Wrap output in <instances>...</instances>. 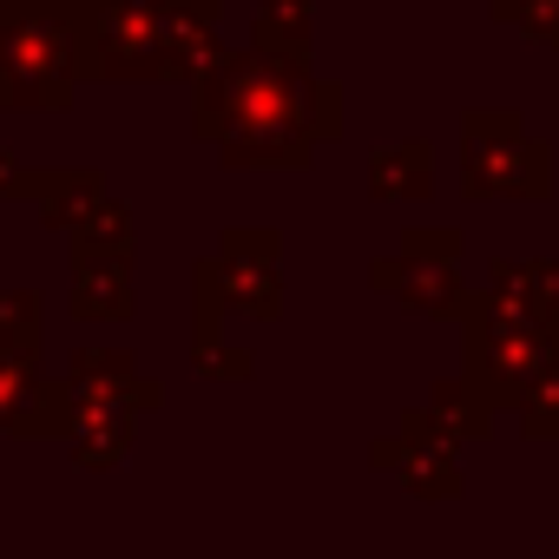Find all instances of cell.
Returning a JSON list of instances; mask_svg holds the SVG:
<instances>
[{
  "instance_id": "cell-1",
  "label": "cell",
  "mask_w": 559,
  "mask_h": 559,
  "mask_svg": "<svg viewBox=\"0 0 559 559\" xmlns=\"http://www.w3.org/2000/svg\"><path fill=\"white\" fill-rule=\"evenodd\" d=\"M191 126L217 145L230 171H290L310 165L317 139L336 132V86L310 80L290 53H217L211 73L191 80Z\"/></svg>"
},
{
  "instance_id": "cell-2",
  "label": "cell",
  "mask_w": 559,
  "mask_h": 559,
  "mask_svg": "<svg viewBox=\"0 0 559 559\" xmlns=\"http://www.w3.org/2000/svg\"><path fill=\"white\" fill-rule=\"evenodd\" d=\"M80 80V0H0V112H67Z\"/></svg>"
},
{
  "instance_id": "cell-3",
  "label": "cell",
  "mask_w": 559,
  "mask_h": 559,
  "mask_svg": "<svg viewBox=\"0 0 559 559\" xmlns=\"http://www.w3.org/2000/svg\"><path fill=\"white\" fill-rule=\"evenodd\" d=\"M86 80H171V0H80Z\"/></svg>"
},
{
  "instance_id": "cell-4",
  "label": "cell",
  "mask_w": 559,
  "mask_h": 559,
  "mask_svg": "<svg viewBox=\"0 0 559 559\" xmlns=\"http://www.w3.org/2000/svg\"><path fill=\"white\" fill-rule=\"evenodd\" d=\"M198 290H211L224 310H250V317L270 323L276 310H284L276 304V230H263V224L224 230L217 257L198 263Z\"/></svg>"
},
{
  "instance_id": "cell-5",
  "label": "cell",
  "mask_w": 559,
  "mask_h": 559,
  "mask_svg": "<svg viewBox=\"0 0 559 559\" xmlns=\"http://www.w3.org/2000/svg\"><path fill=\"white\" fill-rule=\"evenodd\" d=\"M546 185V152L520 139L513 112H474L467 119V191L474 198H539Z\"/></svg>"
},
{
  "instance_id": "cell-6",
  "label": "cell",
  "mask_w": 559,
  "mask_h": 559,
  "mask_svg": "<svg viewBox=\"0 0 559 559\" xmlns=\"http://www.w3.org/2000/svg\"><path fill=\"white\" fill-rule=\"evenodd\" d=\"M67 428H73L67 376H47L40 356L0 349V435H14V441H67Z\"/></svg>"
},
{
  "instance_id": "cell-7",
  "label": "cell",
  "mask_w": 559,
  "mask_h": 559,
  "mask_svg": "<svg viewBox=\"0 0 559 559\" xmlns=\"http://www.w3.org/2000/svg\"><path fill=\"white\" fill-rule=\"evenodd\" d=\"M67 389H73V421L80 415H152L165 402V389L139 376L132 356L119 349H80L67 369Z\"/></svg>"
},
{
  "instance_id": "cell-8",
  "label": "cell",
  "mask_w": 559,
  "mask_h": 559,
  "mask_svg": "<svg viewBox=\"0 0 559 559\" xmlns=\"http://www.w3.org/2000/svg\"><path fill=\"white\" fill-rule=\"evenodd\" d=\"M73 317L80 323L132 317V250H73Z\"/></svg>"
},
{
  "instance_id": "cell-9",
  "label": "cell",
  "mask_w": 559,
  "mask_h": 559,
  "mask_svg": "<svg viewBox=\"0 0 559 559\" xmlns=\"http://www.w3.org/2000/svg\"><path fill=\"white\" fill-rule=\"evenodd\" d=\"M132 421H139V415H80V421L67 428L73 467H86V474L126 467V454H132Z\"/></svg>"
},
{
  "instance_id": "cell-10",
  "label": "cell",
  "mask_w": 559,
  "mask_h": 559,
  "mask_svg": "<svg viewBox=\"0 0 559 559\" xmlns=\"http://www.w3.org/2000/svg\"><path fill=\"white\" fill-rule=\"evenodd\" d=\"M99 191H106V171H99V165H53V185L40 191V217H47V230H73Z\"/></svg>"
},
{
  "instance_id": "cell-11",
  "label": "cell",
  "mask_w": 559,
  "mask_h": 559,
  "mask_svg": "<svg viewBox=\"0 0 559 559\" xmlns=\"http://www.w3.org/2000/svg\"><path fill=\"white\" fill-rule=\"evenodd\" d=\"M428 178H435L428 145H395V152H376L369 158V191L376 198H421Z\"/></svg>"
},
{
  "instance_id": "cell-12",
  "label": "cell",
  "mask_w": 559,
  "mask_h": 559,
  "mask_svg": "<svg viewBox=\"0 0 559 559\" xmlns=\"http://www.w3.org/2000/svg\"><path fill=\"white\" fill-rule=\"evenodd\" d=\"M257 47L270 53H310V0H257Z\"/></svg>"
},
{
  "instance_id": "cell-13",
  "label": "cell",
  "mask_w": 559,
  "mask_h": 559,
  "mask_svg": "<svg viewBox=\"0 0 559 559\" xmlns=\"http://www.w3.org/2000/svg\"><path fill=\"white\" fill-rule=\"evenodd\" d=\"M67 237H73V250H132V211L112 191H99Z\"/></svg>"
},
{
  "instance_id": "cell-14",
  "label": "cell",
  "mask_w": 559,
  "mask_h": 559,
  "mask_svg": "<svg viewBox=\"0 0 559 559\" xmlns=\"http://www.w3.org/2000/svg\"><path fill=\"white\" fill-rule=\"evenodd\" d=\"M40 330H47L40 290H0V349H14V356H40Z\"/></svg>"
},
{
  "instance_id": "cell-15",
  "label": "cell",
  "mask_w": 559,
  "mask_h": 559,
  "mask_svg": "<svg viewBox=\"0 0 559 559\" xmlns=\"http://www.w3.org/2000/svg\"><path fill=\"white\" fill-rule=\"evenodd\" d=\"M533 34L559 47V0H533Z\"/></svg>"
},
{
  "instance_id": "cell-16",
  "label": "cell",
  "mask_w": 559,
  "mask_h": 559,
  "mask_svg": "<svg viewBox=\"0 0 559 559\" xmlns=\"http://www.w3.org/2000/svg\"><path fill=\"white\" fill-rule=\"evenodd\" d=\"M21 171H27V165H21L14 152H0V198H8V191H14V178H21Z\"/></svg>"
}]
</instances>
